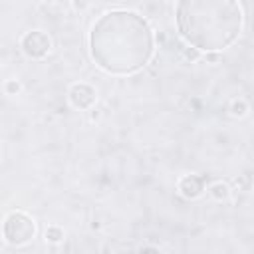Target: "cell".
Listing matches in <instances>:
<instances>
[{
  "instance_id": "1",
  "label": "cell",
  "mask_w": 254,
  "mask_h": 254,
  "mask_svg": "<svg viewBox=\"0 0 254 254\" xmlns=\"http://www.w3.org/2000/svg\"><path fill=\"white\" fill-rule=\"evenodd\" d=\"M16 218H18V224H14V220H12L10 214L6 216V222L14 224V230H4V238H6L8 244L20 246V244H26L34 236L36 226H34V220L30 216H26L24 212H16Z\"/></svg>"
},
{
  "instance_id": "2",
  "label": "cell",
  "mask_w": 254,
  "mask_h": 254,
  "mask_svg": "<svg viewBox=\"0 0 254 254\" xmlns=\"http://www.w3.org/2000/svg\"><path fill=\"white\" fill-rule=\"evenodd\" d=\"M22 50L26 56L30 58H42L48 50H50V38L46 34H42L40 30L36 32H28L22 38Z\"/></svg>"
},
{
  "instance_id": "3",
  "label": "cell",
  "mask_w": 254,
  "mask_h": 254,
  "mask_svg": "<svg viewBox=\"0 0 254 254\" xmlns=\"http://www.w3.org/2000/svg\"><path fill=\"white\" fill-rule=\"evenodd\" d=\"M93 93H95V91H93L89 85H85V83H75V85L69 89V101H71L73 107L87 109L89 103L83 99V95H93Z\"/></svg>"
},
{
  "instance_id": "4",
  "label": "cell",
  "mask_w": 254,
  "mask_h": 254,
  "mask_svg": "<svg viewBox=\"0 0 254 254\" xmlns=\"http://www.w3.org/2000/svg\"><path fill=\"white\" fill-rule=\"evenodd\" d=\"M181 181L189 183V187H187V185H179V190H181V194H183V196H187V198H196V196L202 192V181H200L196 175L183 177Z\"/></svg>"
},
{
  "instance_id": "5",
  "label": "cell",
  "mask_w": 254,
  "mask_h": 254,
  "mask_svg": "<svg viewBox=\"0 0 254 254\" xmlns=\"http://www.w3.org/2000/svg\"><path fill=\"white\" fill-rule=\"evenodd\" d=\"M208 194L212 198H216V200H226L230 196V187L226 183H220V181L218 183H212L208 187Z\"/></svg>"
},
{
  "instance_id": "6",
  "label": "cell",
  "mask_w": 254,
  "mask_h": 254,
  "mask_svg": "<svg viewBox=\"0 0 254 254\" xmlns=\"http://www.w3.org/2000/svg\"><path fill=\"white\" fill-rule=\"evenodd\" d=\"M46 240H48L50 244H58V242H62V240H64V228H60L58 224L48 226V228H46Z\"/></svg>"
},
{
  "instance_id": "7",
  "label": "cell",
  "mask_w": 254,
  "mask_h": 254,
  "mask_svg": "<svg viewBox=\"0 0 254 254\" xmlns=\"http://www.w3.org/2000/svg\"><path fill=\"white\" fill-rule=\"evenodd\" d=\"M246 111H248V103H246L244 99H236V101H232V105H230V113H232L234 117H242V115H246Z\"/></svg>"
},
{
  "instance_id": "8",
  "label": "cell",
  "mask_w": 254,
  "mask_h": 254,
  "mask_svg": "<svg viewBox=\"0 0 254 254\" xmlns=\"http://www.w3.org/2000/svg\"><path fill=\"white\" fill-rule=\"evenodd\" d=\"M20 89H22V85H20V81H16V79H8V81L4 83V91H6L8 95H16Z\"/></svg>"
},
{
  "instance_id": "9",
  "label": "cell",
  "mask_w": 254,
  "mask_h": 254,
  "mask_svg": "<svg viewBox=\"0 0 254 254\" xmlns=\"http://www.w3.org/2000/svg\"><path fill=\"white\" fill-rule=\"evenodd\" d=\"M183 54H185V58H187V60H190V62H194V60H198V58H200L198 50H196V48H190V46L183 48Z\"/></svg>"
}]
</instances>
